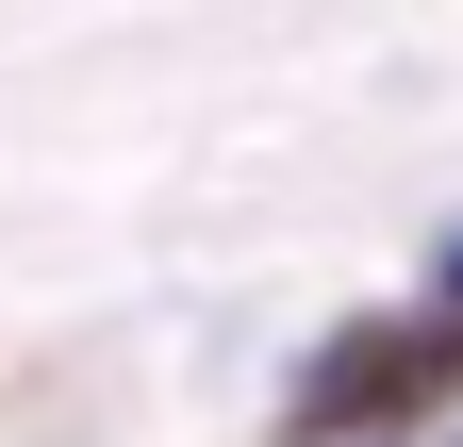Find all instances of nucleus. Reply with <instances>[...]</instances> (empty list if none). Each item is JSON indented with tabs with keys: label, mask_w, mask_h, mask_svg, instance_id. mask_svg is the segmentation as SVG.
<instances>
[{
	"label": "nucleus",
	"mask_w": 463,
	"mask_h": 447,
	"mask_svg": "<svg viewBox=\"0 0 463 447\" xmlns=\"http://www.w3.org/2000/svg\"><path fill=\"white\" fill-rule=\"evenodd\" d=\"M430 447H463V431H430Z\"/></svg>",
	"instance_id": "3"
},
{
	"label": "nucleus",
	"mask_w": 463,
	"mask_h": 447,
	"mask_svg": "<svg viewBox=\"0 0 463 447\" xmlns=\"http://www.w3.org/2000/svg\"><path fill=\"white\" fill-rule=\"evenodd\" d=\"M430 414H463V315L447 299H364L281 365V447H414Z\"/></svg>",
	"instance_id": "1"
},
{
	"label": "nucleus",
	"mask_w": 463,
	"mask_h": 447,
	"mask_svg": "<svg viewBox=\"0 0 463 447\" xmlns=\"http://www.w3.org/2000/svg\"><path fill=\"white\" fill-rule=\"evenodd\" d=\"M430 299H447V315H463V233H447V249H430Z\"/></svg>",
	"instance_id": "2"
}]
</instances>
